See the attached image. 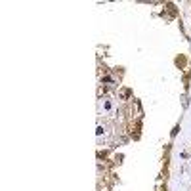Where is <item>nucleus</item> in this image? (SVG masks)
<instances>
[{
  "label": "nucleus",
  "instance_id": "obj_1",
  "mask_svg": "<svg viewBox=\"0 0 191 191\" xmlns=\"http://www.w3.org/2000/svg\"><path fill=\"white\" fill-rule=\"evenodd\" d=\"M176 65L184 67V65H185V57H176Z\"/></svg>",
  "mask_w": 191,
  "mask_h": 191
},
{
  "label": "nucleus",
  "instance_id": "obj_2",
  "mask_svg": "<svg viewBox=\"0 0 191 191\" xmlns=\"http://www.w3.org/2000/svg\"><path fill=\"white\" fill-rule=\"evenodd\" d=\"M128 95H130V90H128V88H124V90L120 92V98H128Z\"/></svg>",
  "mask_w": 191,
  "mask_h": 191
}]
</instances>
